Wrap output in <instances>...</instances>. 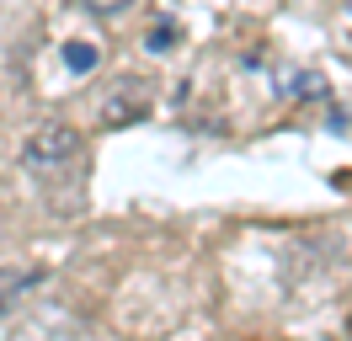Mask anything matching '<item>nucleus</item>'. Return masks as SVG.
I'll list each match as a JSON object with an SVG mask.
<instances>
[{
	"mask_svg": "<svg viewBox=\"0 0 352 341\" xmlns=\"http://www.w3.org/2000/svg\"><path fill=\"white\" fill-rule=\"evenodd\" d=\"M80 155V133L69 123H43L32 139L22 144V160H27V170H59L65 160H75Z\"/></svg>",
	"mask_w": 352,
	"mask_h": 341,
	"instance_id": "nucleus-1",
	"label": "nucleus"
},
{
	"mask_svg": "<svg viewBox=\"0 0 352 341\" xmlns=\"http://www.w3.org/2000/svg\"><path fill=\"white\" fill-rule=\"evenodd\" d=\"M144 80H118V91H112V102L102 107V123L118 128L129 123V118H144V91H139Z\"/></svg>",
	"mask_w": 352,
	"mask_h": 341,
	"instance_id": "nucleus-2",
	"label": "nucleus"
},
{
	"mask_svg": "<svg viewBox=\"0 0 352 341\" xmlns=\"http://www.w3.org/2000/svg\"><path fill=\"white\" fill-rule=\"evenodd\" d=\"M32 283H38V272H11V267H0V315L11 309V304H16Z\"/></svg>",
	"mask_w": 352,
	"mask_h": 341,
	"instance_id": "nucleus-3",
	"label": "nucleus"
},
{
	"mask_svg": "<svg viewBox=\"0 0 352 341\" xmlns=\"http://www.w3.org/2000/svg\"><path fill=\"white\" fill-rule=\"evenodd\" d=\"M59 54H65V64L75 69V75H86V69H96V64H102V48H96V43H80V38L65 43Z\"/></svg>",
	"mask_w": 352,
	"mask_h": 341,
	"instance_id": "nucleus-4",
	"label": "nucleus"
},
{
	"mask_svg": "<svg viewBox=\"0 0 352 341\" xmlns=\"http://www.w3.org/2000/svg\"><path fill=\"white\" fill-rule=\"evenodd\" d=\"M166 48H171V21H160L150 32V54H166Z\"/></svg>",
	"mask_w": 352,
	"mask_h": 341,
	"instance_id": "nucleus-5",
	"label": "nucleus"
},
{
	"mask_svg": "<svg viewBox=\"0 0 352 341\" xmlns=\"http://www.w3.org/2000/svg\"><path fill=\"white\" fill-rule=\"evenodd\" d=\"M347 11H352V0H347Z\"/></svg>",
	"mask_w": 352,
	"mask_h": 341,
	"instance_id": "nucleus-6",
	"label": "nucleus"
}]
</instances>
